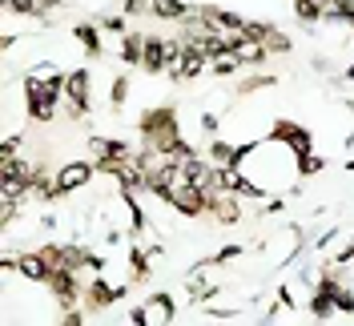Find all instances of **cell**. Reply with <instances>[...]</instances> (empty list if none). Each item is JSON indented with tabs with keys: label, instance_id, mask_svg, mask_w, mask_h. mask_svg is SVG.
I'll use <instances>...</instances> for the list:
<instances>
[{
	"label": "cell",
	"instance_id": "cell-4",
	"mask_svg": "<svg viewBox=\"0 0 354 326\" xmlns=\"http://www.w3.org/2000/svg\"><path fill=\"white\" fill-rule=\"evenodd\" d=\"M93 174H97V161H85V157H77V161H65V165L53 174L57 197L77 194V190H88V185H93Z\"/></svg>",
	"mask_w": 354,
	"mask_h": 326
},
{
	"label": "cell",
	"instance_id": "cell-5",
	"mask_svg": "<svg viewBox=\"0 0 354 326\" xmlns=\"http://www.w3.org/2000/svg\"><path fill=\"white\" fill-rule=\"evenodd\" d=\"M270 133H274L278 141H286L290 150L298 153V157H306V153H314V137H310V129H302V125H294V121H274V125H270Z\"/></svg>",
	"mask_w": 354,
	"mask_h": 326
},
{
	"label": "cell",
	"instance_id": "cell-9",
	"mask_svg": "<svg viewBox=\"0 0 354 326\" xmlns=\"http://www.w3.org/2000/svg\"><path fill=\"white\" fill-rule=\"evenodd\" d=\"M129 93H133V85H129V77H113V85H109V105L113 109H125L129 105Z\"/></svg>",
	"mask_w": 354,
	"mask_h": 326
},
{
	"label": "cell",
	"instance_id": "cell-8",
	"mask_svg": "<svg viewBox=\"0 0 354 326\" xmlns=\"http://www.w3.org/2000/svg\"><path fill=\"white\" fill-rule=\"evenodd\" d=\"M153 17H161V21H185V17H194V4H185V0H153Z\"/></svg>",
	"mask_w": 354,
	"mask_h": 326
},
{
	"label": "cell",
	"instance_id": "cell-7",
	"mask_svg": "<svg viewBox=\"0 0 354 326\" xmlns=\"http://www.w3.org/2000/svg\"><path fill=\"white\" fill-rule=\"evenodd\" d=\"M17 274L28 278V282H48L53 266H48V258H44L41 250H32V254H21V258H17Z\"/></svg>",
	"mask_w": 354,
	"mask_h": 326
},
{
	"label": "cell",
	"instance_id": "cell-6",
	"mask_svg": "<svg viewBox=\"0 0 354 326\" xmlns=\"http://www.w3.org/2000/svg\"><path fill=\"white\" fill-rule=\"evenodd\" d=\"M141 318H145V326H157V323H174L177 318V302L174 294H149L145 298V306H141Z\"/></svg>",
	"mask_w": 354,
	"mask_h": 326
},
{
	"label": "cell",
	"instance_id": "cell-10",
	"mask_svg": "<svg viewBox=\"0 0 354 326\" xmlns=\"http://www.w3.org/2000/svg\"><path fill=\"white\" fill-rule=\"evenodd\" d=\"M322 165H326L322 157H314V153H306V157H302V177H310V174H322Z\"/></svg>",
	"mask_w": 354,
	"mask_h": 326
},
{
	"label": "cell",
	"instance_id": "cell-2",
	"mask_svg": "<svg viewBox=\"0 0 354 326\" xmlns=\"http://www.w3.org/2000/svg\"><path fill=\"white\" fill-rule=\"evenodd\" d=\"M65 105V81H57V85H24V113L32 117V121H57V113Z\"/></svg>",
	"mask_w": 354,
	"mask_h": 326
},
{
	"label": "cell",
	"instance_id": "cell-1",
	"mask_svg": "<svg viewBox=\"0 0 354 326\" xmlns=\"http://www.w3.org/2000/svg\"><path fill=\"white\" fill-rule=\"evenodd\" d=\"M141 137L149 150H174L181 141V129H177V113L174 109H145L141 113Z\"/></svg>",
	"mask_w": 354,
	"mask_h": 326
},
{
	"label": "cell",
	"instance_id": "cell-3",
	"mask_svg": "<svg viewBox=\"0 0 354 326\" xmlns=\"http://www.w3.org/2000/svg\"><path fill=\"white\" fill-rule=\"evenodd\" d=\"M93 69H73L65 77V109L68 117H85L93 109Z\"/></svg>",
	"mask_w": 354,
	"mask_h": 326
}]
</instances>
